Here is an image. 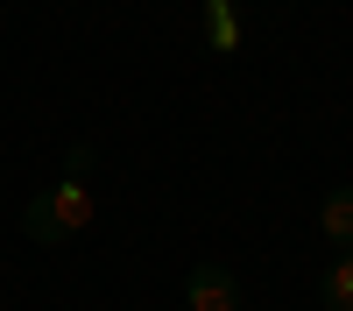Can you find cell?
I'll use <instances>...</instances> for the list:
<instances>
[{
	"label": "cell",
	"instance_id": "3957f363",
	"mask_svg": "<svg viewBox=\"0 0 353 311\" xmlns=\"http://www.w3.org/2000/svg\"><path fill=\"white\" fill-rule=\"evenodd\" d=\"M318 226H325V241H339V248H353V184H339V191H325V205H318Z\"/></svg>",
	"mask_w": 353,
	"mask_h": 311
},
{
	"label": "cell",
	"instance_id": "6da1fadb",
	"mask_svg": "<svg viewBox=\"0 0 353 311\" xmlns=\"http://www.w3.org/2000/svg\"><path fill=\"white\" fill-rule=\"evenodd\" d=\"M92 191H85L78 177H64V184H50V191H36L21 205V234L36 241V248H57V241H78L85 226H92Z\"/></svg>",
	"mask_w": 353,
	"mask_h": 311
},
{
	"label": "cell",
	"instance_id": "5b68a950",
	"mask_svg": "<svg viewBox=\"0 0 353 311\" xmlns=\"http://www.w3.org/2000/svg\"><path fill=\"white\" fill-rule=\"evenodd\" d=\"M205 36H212V50H241V14H233V0H205Z\"/></svg>",
	"mask_w": 353,
	"mask_h": 311
},
{
	"label": "cell",
	"instance_id": "277c9868",
	"mask_svg": "<svg viewBox=\"0 0 353 311\" xmlns=\"http://www.w3.org/2000/svg\"><path fill=\"white\" fill-rule=\"evenodd\" d=\"M318 304H325V311H353V248L318 276Z\"/></svg>",
	"mask_w": 353,
	"mask_h": 311
},
{
	"label": "cell",
	"instance_id": "7a4b0ae2",
	"mask_svg": "<svg viewBox=\"0 0 353 311\" xmlns=\"http://www.w3.org/2000/svg\"><path fill=\"white\" fill-rule=\"evenodd\" d=\"M184 304L191 311H241V276L226 262H198L191 283H184Z\"/></svg>",
	"mask_w": 353,
	"mask_h": 311
}]
</instances>
